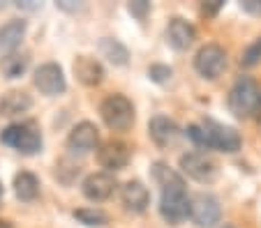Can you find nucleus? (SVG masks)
Masks as SVG:
<instances>
[{
	"label": "nucleus",
	"mask_w": 261,
	"mask_h": 228,
	"mask_svg": "<svg viewBox=\"0 0 261 228\" xmlns=\"http://www.w3.org/2000/svg\"><path fill=\"white\" fill-rule=\"evenodd\" d=\"M153 178L158 180L160 189H162V199H160V214L169 226H178L190 217V199L188 189H185V180L180 173L169 169L164 161H155L153 164Z\"/></svg>",
	"instance_id": "nucleus-1"
},
{
	"label": "nucleus",
	"mask_w": 261,
	"mask_h": 228,
	"mask_svg": "<svg viewBox=\"0 0 261 228\" xmlns=\"http://www.w3.org/2000/svg\"><path fill=\"white\" fill-rule=\"evenodd\" d=\"M188 136L194 141V145L203 150H220V152H238L243 145V139L233 127H227L222 122H215L213 118H203L201 122L190 124Z\"/></svg>",
	"instance_id": "nucleus-2"
},
{
	"label": "nucleus",
	"mask_w": 261,
	"mask_h": 228,
	"mask_svg": "<svg viewBox=\"0 0 261 228\" xmlns=\"http://www.w3.org/2000/svg\"><path fill=\"white\" fill-rule=\"evenodd\" d=\"M227 106L238 120H247L259 113L261 106V90L252 76H238L236 83L229 90Z\"/></svg>",
	"instance_id": "nucleus-3"
},
{
	"label": "nucleus",
	"mask_w": 261,
	"mask_h": 228,
	"mask_svg": "<svg viewBox=\"0 0 261 228\" xmlns=\"http://www.w3.org/2000/svg\"><path fill=\"white\" fill-rule=\"evenodd\" d=\"M3 145H10L21 154H35L42 150V134L33 122H14L3 129L0 134Z\"/></svg>",
	"instance_id": "nucleus-4"
},
{
	"label": "nucleus",
	"mask_w": 261,
	"mask_h": 228,
	"mask_svg": "<svg viewBox=\"0 0 261 228\" xmlns=\"http://www.w3.org/2000/svg\"><path fill=\"white\" fill-rule=\"evenodd\" d=\"M99 115L104 124L114 132H127L134 124V106L125 94H109L99 104Z\"/></svg>",
	"instance_id": "nucleus-5"
},
{
	"label": "nucleus",
	"mask_w": 261,
	"mask_h": 228,
	"mask_svg": "<svg viewBox=\"0 0 261 228\" xmlns=\"http://www.w3.org/2000/svg\"><path fill=\"white\" fill-rule=\"evenodd\" d=\"M194 70L203 76V79H217L222 72L227 70V53L217 44H206L199 49L197 58H194Z\"/></svg>",
	"instance_id": "nucleus-6"
},
{
	"label": "nucleus",
	"mask_w": 261,
	"mask_h": 228,
	"mask_svg": "<svg viewBox=\"0 0 261 228\" xmlns=\"http://www.w3.org/2000/svg\"><path fill=\"white\" fill-rule=\"evenodd\" d=\"M222 217V208L220 201L213 196V193H197L192 201H190V219L192 223L201 228H211L220 221Z\"/></svg>",
	"instance_id": "nucleus-7"
},
{
	"label": "nucleus",
	"mask_w": 261,
	"mask_h": 228,
	"mask_svg": "<svg viewBox=\"0 0 261 228\" xmlns=\"http://www.w3.org/2000/svg\"><path fill=\"white\" fill-rule=\"evenodd\" d=\"M180 169L197 182H213L217 178V164L203 152H188L180 157Z\"/></svg>",
	"instance_id": "nucleus-8"
},
{
	"label": "nucleus",
	"mask_w": 261,
	"mask_h": 228,
	"mask_svg": "<svg viewBox=\"0 0 261 228\" xmlns=\"http://www.w3.org/2000/svg\"><path fill=\"white\" fill-rule=\"evenodd\" d=\"M33 81H35V88L40 90L42 94H46V97L63 94L65 88H67L63 70H60V64H56V62H46V64H42V67H37Z\"/></svg>",
	"instance_id": "nucleus-9"
},
{
	"label": "nucleus",
	"mask_w": 261,
	"mask_h": 228,
	"mask_svg": "<svg viewBox=\"0 0 261 228\" xmlns=\"http://www.w3.org/2000/svg\"><path fill=\"white\" fill-rule=\"evenodd\" d=\"M99 143V132L93 122H79L74 124L72 132L67 136V148L72 152H79V154H88L97 148Z\"/></svg>",
	"instance_id": "nucleus-10"
},
{
	"label": "nucleus",
	"mask_w": 261,
	"mask_h": 228,
	"mask_svg": "<svg viewBox=\"0 0 261 228\" xmlns=\"http://www.w3.org/2000/svg\"><path fill=\"white\" fill-rule=\"evenodd\" d=\"M116 191V178L107 171H99V173H90L84 180V196L88 201L95 203H102V201L111 199Z\"/></svg>",
	"instance_id": "nucleus-11"
},
{
	"label": "nucleus",
	"mask_w": 261,
	"mask_h": 228,
	"mask_svg": "<svg viewBox=\"0 0 261 228\" xmlns=\"http://www.w3.org/2000/svg\"><path fill=\"white\" fill-rule=\"evenodd\" d=\"M97 161L107 171H120L129 164V148L123 141H107L97 150Z\"/></svg>",
	"instance_id": "nucleus-12"
},
{
	"label": "nucleus",
	"mask_w": 261,
	"mask_h": 228,
	"mask_svg": "<svg viewBox=\"0 0 261 228\" xmlns=\"http://www.w3.org/2000/svg\"><path fill=\"white\" fill-rule=\"evenodd\" d=\"M148 134H150V139L158 148H169L180 139V127L167 115H155L148 122Z\"/></svg>",
	"instance_id": "nucleus-13"
},
{
	"label": "nucleus",
	"mask_w": 261,
	"mask_h": 228,
	"mask_svg": "<svg viewBox=\"0 0 261 228\" xmlns=\"http://www.w3.org/2000/svg\"><path fill=\"white\" fill-rule=\"evenodd\" d=\"M120 201H123L125 210L132 214H141L148 210V203H150V193H148L146 184L139 182V180H129V182L123 184L120 189Z\"/></svg>",
	"instance_id": "nucleus-14"
},
{
	"label": "nucleus",
	"mask_w": 261,
	"mask_h": 228,
	"mask_svg": "<svg viewBox=\"0 0 261 228\" xmlns=\"http://www.w3.org/2000/svg\"><path fill=\"white\" fill-rule=\"evenodd\" d=\"M194 40H197V28H194L190 21L180 19V16H176V19L169 21L167 25V42L171 49L176 51H185L190 49V46L194 44Z\"/></svg>",
	"instance_id": "nucleus-15"
},
{
	"label": "nucleus",
	"mask_w": 261,
	"mask_h": 228,
	"mask_svg": "<svg viewBox=\"0 0 261 228\" xmlns=\"http://www.w3.org/2000/svg\"><path fill=\"white\" fill-rule=\"evenodd\" d=\"M23 35H25V21H10V23L0 28V60L16 53Z\"/></svg>",
	"instance_id": "nucleus-16"
},
{
	"label": "nucleus",
	"mask_w": 261,
	"mask_h": 228,
	"mask_svg": "<svg viewBox=\"0 0 261 228\" xmlns=\"http://www.w3.org/2000/svg\"><path fill=\"white\" fill-rule=\"evenodd\" d=\"M74 74L84 85H99L104 79V67L99 64V60L90 58V55H79L74 60Z\"/></svg>",
	"instance_id": "nucleus-17"
},
{
	"label": "nucleus",
	"mask_w": 261,
	"mask_h": 228,
	"mask_svg": "<svg viewBox=\"0 0 261 228\" xmlns=\"http://www.w3.org/2000/svg\"><path fill=\"white\" fill-rule=\"evenodd\" d=\"M30 106H33L30 94L21 92V90H10L0 97V115H5V118L25 113V111H30Z\"/></svg>",
	"instance_id": "nucleus-18"
},
{
	"label": "nucleus",
	"mask_w": 261,
	"mask_h": 228,
	"mask_svg": "<svg viewBox=\"0 0 261 228\" xmlns=\"http://www.w3.org/2000/svg\"><path fill=\"white\" fill-rule=\"evenodd\" d=\"M14 193L19 201L30 203V201L40 196V180L33 173H28V171H21V173L14 175Z\"/></svg>",
	"instance_id": "nucleus-19"
},
{
	"label": "nucleus",
	"mask_w": 261,
	"mask_h": 228,
	"mask_svg": "<svg viewBox=\"0 0 261 228\" xmlns=\"http://www.w3.org/2000/svg\"><path fill=\"white\" fill-rule=\"evenodd\" d=\"M28 70V55L23 53H12L10 58L3 60V74L7 76V79H19L23 72Z\"/></svg>",
	"instance_id": "nucleus-20"
},
{
	"label": "nucleus",
	"mask_w": 261,
	"mask_h": 228,
	"mask_svg": "<svg viewBox=\"0 0 261 228\" xmlns=\"http://www.w3.org/2000/svg\"><path fill=\"white\" fill-rule=\"evenodd\" d=\"M99 49H102L104 58H109L114 64H125L127 62V49H125L118 40H102Z\"/></svg>",
	"instance_id": "nucleus-21"
},
{
	"label": "nucleus",
	"mask_w": 261,
	"mask_h": 228,
	"mask_svg": "<svg viewBox=\"0 0 261 228\" xmlns=\"http://www.w3.org/2000/svg\"><path fill=\"white\" fill-rule=\"evenodd\" d=\"M74 219H79L84 226L90 228H99V226H107L109 217L102 212V210H95V208H81V210H74Z\"/></svg>",
	"instance_id": "nucleus-22"
},
{
	"label": "nucleus",
	"mask_w": 261,
	"mask_h": 228,
	"mask_svg": "<svg viewBox=\"0 0 261 228\" xmlns=\"http://www.w3.org/2000/svg\"><path fill=\"white\" fill-rule=\"evenodd\" d=\"M259 60H261V37H259V40H254L245 51H243L241 64H243V67H254Z\"/></svg>",
	"instance_id": "nucleus-23"
},
{
	"label": "nucleus",
	"mask_w": 261,
	"mask_h": 228,
	"mask_svg": "<svg viewBox=\"0 0 261 228\" xmlns=\"http://www.w3.org/2000/svg\"><path fill=\"white\" fill-rule=\"evenodd\" d=\"M127 10H129V14L132 16H137L139 21H143L146 19V14L150 12V3H148V0H137V3H129Z\"/></svg>",
	"instance_id": "nucleus-24"
},
{
	"label": "nucleus",
	"mask_w": 261,
	"mask_h": 228,
	"mask_svg": "<svg viewBox=\"0 0 261 228\" xmlns=\"http://www.w3.org/2000/svg\"><path fill=\"white\" fill-rule=\"evenodd\" d=\"M148 76H150L153 81H158V83H164V81L171 79V70L164 67V64H153V67L148 70Z\"/></svg>",
	"instance_id": "nucleus-25"
},
{
	"label": "nucleus",
	"mask_w": 261,
	"mask_h": 228,
	"mask_svg": "<svg viewBox=\"0 0 261 228\" xmlns=\"http://www.w3.org/2000/svg\"><path fill=\"white\" fill-rule=\"evenodd\" d=\"M222 5H224V0H208V3L201 5V14L203 16H215L217 12L222 10Z\"/></svg>",
	"instance_id": "nucleus-26"
},
{
	"label": "nucleus",
	"mask_w": 261,
	"mask_h": 228,
	"mask_svg": "<svg viewBox=\"0 0 261 228\" xmlns=\"http://www.w3.org/2000/svg\"><path fill=\"white\" fill-rule=\"evenodd\" d=\"M241 7H243V12H247V14L261 16V0H243Z\"/></svg>",
	"instance_id": "nucleus-27"
},
{
	"label": "nucleus",
	"mask_w": 261,
	"mask_h": 228,
	"mask_svg": "<svg viewBox=\"0 0 261 228\" xmlns=\"http://www.w3.org/2000/svg\"><path fill=\"white\" fill-rule=\"evenodd\" d=\"M256 122H259V127H261V106H259V113H256Z\"/></svg>",
	"instance_id": "nucleus-28"
},
{
	"label": "nucleus",
	"mask_w": 261,
	"mask_h": 228,
	"mask_svg": "<svg viewBox=\"0 0 261 228\" xmlns=\"http://www.w3.org/2000/svg\"><path fill=\"white\" fill-rule=\"evenodd\" d=\"M3 193H5V189H3V184H0V201H3Z\"/></svg>",
	"instance_id": "nucleus-29"
},
{
	"label": "nucleus",
	"mask_w": 261,
	"mask_h": 228,
	"mask_svg": "<svg viewBox=\"0 0 261 228\" xmlns=\"http://www.w3.org/2000/svg\"><path fill=\"white\" fill-rule=\"evenodd\" d=\"M222 228H236V226H231V223H224V226H222Z\"/></svg>",
	"instance_id": "nucleus-30"
}]
</instances>
